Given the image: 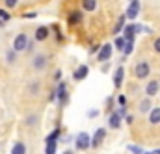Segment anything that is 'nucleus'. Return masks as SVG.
Instances as JSON below:
<instances>
[{
	"label": "nucleus",
	"instance_id": "b1692460",
	"mask_svg": "<svg viewBox=\"0 0 160 154\" xmlns=\"http://www.w3.org/2000/svg\"><path fill=\"white\" fill-rule=\"evenodd\" d=\"M6 60H8V63H15V60H17V52H15V50H9V52L6 54Z\"/></svg>",
	"mask_w": 160,
	"mask_h": 154
},
{
	"label": "nucleus",
	"instance_id": "2f4dec72",
	"mask_svg": "<svg viewBox=\"0 0 160 154\" xmlns=\"http://www.w3.org/2000/svg\"><path fill=\"white\" fill-rule=\"evenodd\" d=\"M128 151H132L134 154H140V152H142V151H140L138 147H128Z\"/></svg>",
	"mask_w": 160,
	"mask_h": 154
},
{
	"label": "nucleus",
	"instance_id": "72a5a7b5",
	"mask_svg": "<svg viewBox=\"0 0 160 154\" xmlns=\"http://www.w3.org/2000/svg\"><path fill=\"white\" fill-rule=\"evenodd\" d=\"M127 123L132 124V123H134V115H127Z\"/></svg>",
	"mask_w": 160,
	"mask_h": 154
},
{
	"label": "nucleus",
	"instance_id": "c9c22d12",
	"mask_svg": "<svg viewBox=\"0 0 160 154\" xmlns=\"http://www.w3.org/2000/svg\"><path fill=\"white\" fill-rule=\"evenodd\" d=\"M63 154H75V151H65Z\"/></svg>",
	"mask_w": 160,
	"mask_h": 154
},
{
	"label": "nucleus",
	"instance_id": "393cba45",
	"mask_svg": "<svg viewBox=\"0 0 160 154\" xmlns=\"http://www.w3.org/2000/svg\"><path fill=\"white\" fill-rule=\"evenodd\" d=\"M58 137H60V128H56V130H54L50 136H47V143H50V141H56Z\"/></svg>",
	"mask_w": 160,
	"mask_h": 154
},
{
	"label": "nucleus",
	"instance_id": "f03ea898",
	"mask_svg": "<svg viewBox=\"0 0 160 154\" xmlns=\"http://www.w3.org/2000/svg\"><path fill=\"white\" fill-rule=\"evenodd\" d=\"M149 75H151V65H149L147 61L136 63V67H134V76L138 78V80H143V78H147Z\"/></svg>",
	"mask_w": 160,
	"mask_h": 154
},
{
	"label": "nucleus",
	"instance_id": "412c9836",
	"mask_svg": "<svg viewBox=\"0 0 160 154\" xmlns=\"http://www.w3.org/2000/svg\"><path fill=\"white\" fill-rule=\"evenodd\" d=\"M123 28H125V15H121L119 19H118V22H116V28H114V34L118 36Z\"/></svg>",
	"mask_w": 160,
	"mask_h": 154
},
{
	"label": "nucleus",
	"instance_id": "58836bf2",
	"mask_svg": "<svg viewBox=\"0 0 160 154\" xmlns=\"http://www.w3.org/2000/svg\"><path fill=\"white\" fill-rule=\"evenodd\" d=\"M130 2H132V0H130Z\"/></svg>",
	"mask_w": 160,
	"mask_h": 154
},
{
	"label": "nucleus",
	"instance_id": "473e14b6",
	"mask_svg": "<svg viewBox=\"0 0 160 154\" xmlns=\"http://www.w3.org/2000/svg\"><path fill=\"white\" fill-rule=\"evenodd\" d=\"M54 78H56V80H60V78H62V71H60V69L54 73Z\"/></svg>",
	"mask_w": 160,
	"mask_h": 154
},
{
	"label": "nucleus",
	"instance_id": "4be33fe9",
	"mask_svg": "<svg viewBox=\"0 0 160 154\" xmlns=\"http://www.w3.org/2000/svg\"><path fill=\"white\" fill-rule=\"evenodd\" d=\"M132 50H134V41H127V43H125V48H123L125 58H127L128 54H132Z\"/></svg>",
	"mask_w": 160,
	"mask_h": 154
},
{
	"label": "nucleus",
	"instance_id": "ddd939ff",
	"mask_svg": "<svg viewBox=\"0 0 160 154\" xmlns=\"http://www.w3.org/2000/svg\"><path fill=\"white\" fill-rule=\"evenodd\" d=\"M80 22H82V11H73L69 15V19H67V24L69 26H77Z\"/></svg>",
	"mask_w": 160,
	"mask_h": 154
},
{
	"label": "nucleus",
	"instance_id": "423d86ee",
	"mask_svg": "<svg viewBox=\"0 0 160 154\" xmlns=\"http://www.w3.org/2000/svg\"><path fill=\"white\" fill-rule=\"evenodd\" d=\"M110 58H112V45L104 43V45L101 46V50H99L97 60H99V61H110Z\"/></svg>",
	"mask_w": 160,
	"mask_h": 154
},
{
	"label": "nucleus",
	"instance_id": "6e6552de",
	"mask_svg": "<svg viewBox=\"0 0 160 154\" xmlns=\"http://www.w3.org/2000/svg\"><path fill=\"white\" fill-rule=\"evenodd\" d=\"M123 113H125V108H121L119 112H114V113L110 115V128H114V130H119Z\"/></svg>",
	"mask_w": 160,
	"mask_h": 154
},
{
	"label": "nucleus",
	"instance_id": "1a4fd4ad",
	"mask_svg": "<svg viewBox=\"0 0 160 154\" xmlns=\"http://www.w3.org/2000/svg\"><path fill=\"white\" fill-rule=\"evenodd\" d=\"M140 30H142V28H140L138 24H134V22H132V24H128V26H125V36H123L125 41H134L136 32H140Z\"/></svg>",
	"mask_w": 160,
	"mask_h": 154
},
{
	"label": "nucleus",
	"instance_id": "2eb2a0df",
	"mask_svg": "<svg viewBox=\"0 0 160 154\" xmlns=\"http://www.w3.org/2000/svg\"><path fill=\"white\" fill-rule=\"evenodd\" d=\"M123 76H125V69H123V67H118V71H116V75H114V85H116V87H121Z\"/></svg>",
	"mask_w": 160,
	"mask_h": 154
},
{
	"label": "nucleus",
	"instance_id": "6ab92c4d",
	"mask_svg": "<svg viewBox=\"0 0 160 154\" xmlns=\"http://www.w3.org/2000/svg\"><path fill=\"white\" fill-rule=\"evenodd\" d=\"M151 102H153V100H151L149 97H147V99H143V100L140 102V112H143V113H145V112H149V110H151Z\"/></svg>",
	"mask_w": 160,
	"mask_h": 154
},
{
	"label": "nucleus",
	"instance_id": "4468645a",
	"mask_svg": "<svg viewBox=\"0 0 160 154\" xmlns=\"http://www.w3.org/2000/svg\"><path fill=\"white\" fill-rule=\"evenodd\" d=\"M48 34H50L48 26H38V30H36V41H45V39L48 37Z\"/></svg>",
	"mask_w": 160,
	"mask_h": 154
},
{
	"label": "nucleus",
	"instance_id": "f3484780",
	"mask_svg": "<svg viewBox=\"0 0 160 154\" xmlns=\"http://www.w3.org/2000/svg\"><path fill=\"white\" fill-rule=\"evenodd\" d=\"M11 154H26V145L22 141H17L13 147H11Z\"/></svg>",
	"mask_w": 160,
	"mask_h": 154
},
{
	"label": "nucleus",
	"instance_id": "7c9ffc66",
	"mask_svg": "<svg viewBox=\"0 0 160 154\" xmlns=\"http://www.w3.org/2000/svg\"><path fill=\"white\" fill-rule=\"evenodd\" d=\"M88 115H89L91 119H93V117H97V115H99V110H89V113H88Z\"/></svg>",
	"mask_w": 160,
	"mask_h": 154
},
{
	"label": "nucleus",
	"instance_id": "9b49d317",
	"mask_svg": "<svg viewBox=\"0 0 160 154\" xmlns=\"http://www.w3.org/2000/svg\"><path fill=\"white\" fill-rule=\"evenodd\" d=\"M158 91H160V84L157 80H151V82L145 85V95H147V97H155Z\"/></svg>",
	"mask_w": 160,
	"mask_h": 154
},
{
	"label": "nucleus",
	"instance_id": "f8f14e48",
	"mask_svg": "<svg viewBox=\"0 0 160 154\" xmlns=\"http://www.w3.org/2000/svg\"><path fill=\"white\" fill-rule=\"evenodd\" d=\"M88 73H89V67H88V65H80L78 69L73 73V78H75L77 82H82L84 78H88Z\"/></svg>",
	"mask_w": 160,
	"mask_h": 154
},
{
	"label": "nucleus",
	"instance_id": "a211bd4d",
	"mask_svg": "<svg viewBox=\"0 0 160 154\" xmlns=\"http://www.w3.org/2000/svg\"><path fill=\"white\" fill-rule=\"evenodd\" d=\"M82 7H84V11H95L97 0H82Z\"/></svg>",
	"mask_w": 160,
	"mask_h": 154
},
{
	"label": "nucleus",
	"instance_id": "f704fd0d",
	"mask_svg": "<svg viewBox=\"0 0 160 154\" xmlns=\"http://www.w3.org/2000/svg\"><path fill=\"white\" fill-rule=\"evenodd\" d=\"M26 123H28V124H34V123H36V117H30V119H26Z\"/></svg>",
	"mask_w": 160,
	"mask_h": 154
},
{
	"label": "nucleus",
	"instance_id": "7ed1b4c3",
	"mask_svg": "<svg viewBox=\"0 0 160 154\" xmlns=\"http://www.w3.org/2000/svg\"><path fill=\"white\" fill-rule=\"evenodd\" d=\"M75 145H77L78 151H88V149L91 147V137H89V134H88V132H80L78 136H77Z\"/></svg>",
	"mask_w": 160,
	"mask_h": 154
},
{
	"label": "nucleus",
	"instance_id": "bb28decb",
	"mask_svg": "<svg viewBox=\"0 0 160 154\" xmlns=\"http://www.w3.org/2000/svg\"><path fill=\"white\" fill-rule=\"evenodd\" d=\"M9 19H11V15H9V13H8L6 9H0V21H2L4 24H6V22H8Z\"/></svg>",
	"mask_w": 160,
	"mask_h": 154
},
{
	"label": "nucleus",
	"instance_id": "9d476101",
	"mask_svg": "<svg viewBox=\"0 0 160 154\" xmlns=\"http://www.w3.org/2000/svg\"><path fill=\"white\" fill-rule=\"evenodd\" d=\"M56 93H58V100H60V104H65V102H67V84H65V82H60Z\"/></svg>",
	"mask_w": 160,
	"mask_h": 154
},
{
	"label": "nucleus",
	"instance_id": "dca6fc26",
	"mask_svg": "<svg viewBox=\"0 0 160 154\" xmlns=\"http://www.w3.org/2000/svg\"><path fill=\"white\" fill-rule=\"evenodd\" d=\"M149 123L151 124H158L160 123V108H155L149 112Z\"/></svg>",
	"mask_w": 160,
	"mask_h": 154
},
{
	"label": "nucleus",
	"instance_id": "0eeeda50",
	"mask_svg": "<svg viewBox=\"0 0 160 154\" xmlns=\"http://www.w3.org/2000/svg\"><path fill=\"white\" fill-rule=\"evenodd\" d=\"M104 137H106V130H104V128H97V132H95V136H93V139H91V147H93V149H99V147L102 145Z\"/></svg>",
	"mask_w": 160,
	"mask_h": 154
},
{
	"label": "nucleus",
	"instance_id": "c85d7f7f",
	"mask_svg": "<svg viewBox=\"0 0 160 154\" xmlns=\"http://www.w3.org/2000/svg\"><path fill=\"white\" fill-rule=\"evenodd\" d=\"M153 48H155V52H158V54H160V37L155 39V43H153Z\"/></svg>",
	"mask_w": 160,
	"mask_h": 154
},
{
	"label": "nucleus",
	"instance_id": "5701e85b",
	"mask_svg": "<svg viewBox=\"0 0 160 154\" xmlns=\"http://www.w3.org/2000/svg\"><path fill=\"white\" fill-rule=\"evenodd\" d=\"M28 91H30V95H38L39 93V82H32L30 87H28Z\"/></svg>",
	"mask_w": 160,
	"mask_h": 154
},
{
	"label": "nucleus",
	"instance_id": "aec40b11",
	"mask_svg": "<svg viewBox=\"0 0 160 154\" xmlns=\"http://www.w3.org/2000/svg\"><path fill=\"white\" fill-rule=\"evenodd\" d=\"M56 151H58V143H56V141L47 143V147H45V154H56Z\"/></svg>",
	"mask_w": 160,
	"mask_h": 154
},
{
	"label": "nucleus",
	"instance_id": "4c0bfd02",
	"mask_svg": "<svg viewBox=\"0 0 160 154\" xmlns=\"http://www.w3.org/2000/svg\"><path fill=\"white\" fill-rule=\"evenodd\" d=\"M157 154H160V151H157Z\"/></svg>",
	"mask_w": 160,
	"mask_h": 154
},
{
	"label": "nucleus",
	"instance_id": "c756f323",
	"mask_svg": "<svg viewBox=\"0 0 160 154\" xmlns=\"http://www.w3.org/2000/svg\"><path fill=\"white\" fill-rule=\"evenodd\" d=\"M118 102H119L121 106H125V104H127V97H125V95H119V97H118Z\"/></svg>",
	"mask_w": 160,
	"mask_h": 154
},
{
	"label": "nucleus",
	"instance_id": "20e7f679",
	"mask_svg": "<svg viewBox=\"0 0 160 154\" xmlns=\"http://www.w3.org/2000/svg\"><path fill=\"white\" fill-rule=\"evenodd\" d=\"M47 63H48V56L47 54H36L34 60H32V67L36 71H45L47 69Z\"/></svg>",
	"mask_w": 160,
	"mask_h": 154
},
{
	"label": "nucleus",
	"instance_id": "cd10ccee",
	"mask_svg": "<svg viewBox=\"0 0 160 154\" xmlns=\"http://www.w3.org/2000/svg\"><path fill=\"white\" fill-rule=\"evenodd\" d=\"M4 4H6V7L11 9V7H15V6L19 4V0H4Z\"/></svg>",
	"mask_w": 160,
	"mask_h": 154
},
{
	"label": "nucleus",
	"instance_id": "f257e3e1",
	"mask_svg": "<svg viewBox=\"0 0 160 154\" xmlns=\"http://www.w3.org/2000/svg\"><path fill=\"white\" fill-rule=\"evenodd\" d=\"M28 45H30V41H28V36H26V34H17L15 39H13V50H15L17 54L28 50Z\"/></svg>",
	"mask_w": 160,
	"mask_h": 154
},
{
	"label": "nucleus",
	"instance_id": "a878e982",
	"mask_svg": "<svg viewBox=\"0 0 160 154\" xmlns=\"http://www.w3.org/2000/svg\"><path fill=\"white\" fill-rule=\"evenodd\" d=\"M125 43H127L125 37H119V36H118V37H116V48H118V50H123V48H125Z\"/></svg>",
	"mask_w": 160,
	"mask_h": 154
},
{
	"label": "nucleus",
	"instance_id": "e433bc0d",
	"mask_svg": "<svg viewBox=\"0 0 160 154\" xmlns=\"http://www.w3.org/2000/svg\"><path fill=\"white\" fill-rule=\"evenodd\" d=\"M2 26H4V22H2V21H0V28H2Z\"/></svg>",
	"mask_w": 160,
	"mask_h": 154
},
{
	"label": "nucleus",
	"instance_id": "39448f33",
	"mask_svg": "<svg viewBox=\"0 0 160 154\" xmlns=\"http://www.w3.org/2000/svg\"><path fill=\"white\" fill-rule=\"evenodd\" d=\"M138 13H140V2H138V0H132V2H130V6L127 7L125 17H127V19H130V21H134V19L138 17Z\"/></svg>",
	"mask_w": 160,
	"mask_h": 154
}]
</instances>
